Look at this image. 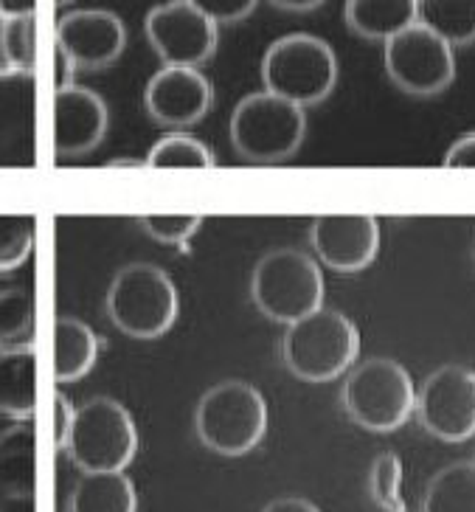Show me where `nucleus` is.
<instances>
[{"instance_id": "obj_1", "label": "nucleus", "mask_w": 475, "mask_h": 512, "mask_svg": "<svg viewBox=\"0 0 475 512\" xmlns=\"http://www.w3.org/2000/svg\"><path fill=\"white\" fill-rule=\"evenodd\" d=\"M360 355V332L341 310L318 307L287 324L282 338V361L287 372L304 383H332L355 366Z\"/></svg>"}, {"instance_id": "obj_2", "label": "nucleus", "mask_w": 475, "mask_h": 512, "mask_svg": "<svg viewBox=\"0 0 475 512\" xmlns=\"http://www.w3.org/2000/svg\"><path fill=\"white\" fill-rule=\"evenodd\" d=\"M200 445L220 456H245L268 434L265 394L245 380H223L211 386L194 411Z\"/></svg>"}, {"instance_id": "obj_3", "label": "nucleus", "mask_w": 475, "mask_h": 512, "mask_svg": "<svg viewBox=\"0 0 475 512\" xmlns=\"http://www.w3.org/2000/svg\"><path fill=\"white\" fill-rule=\"evenodd\" d=\"M180 310L178 287L172 276L152 265H124L107 290V318L135 341H155L175 327Z\"/></svg>"}, {"instance_id": "obj_4", "label": "nucleus", "mask_w": 475, "mask_h": 512, "mask_svg": "<svg viewBox=\"0 0 475 512\" xmlns=\"http://www.w3.org/2000/svg\"><path fill=\"white\" fill-rule=\"evenodd\" d=\"M341 403L355 425L374 434H391L411 420L416 386L400 361L369 358L346 372Z\"/></svg>"}, {"instance_id": "obj_5", "label": "nucleus", "mask_w": 475, "mask_h": 512, "mask_svg": "<svg viewBox=\"0 0 475 512\" xmlns=\"http://www.w3.org/2000/svg\"><path fill=\"white\" fill-rule=\"evenodd\" d=\"M338 57L327 40L315 34H284L265 51L262 82L265 91L301 107L321 105L338 85Z\"/></svg>"}, {"instance_id": "obj_6", "label": "nucleus", "mask_w": 475, "mask_h": 512, "mask_svg": "<svg viewBox=\"0 0 475 512\" xmlns=\"http://www.w3.org/2000/svg\"><path fill=\"white\" fill-rule=\"evenodd\" d=\"M231 144L251 164H282L293 158L307 136V113L270 91L245 96L228 124Z\"/></svg>"}, {"instance_id": "obj_7", "label": "nucleus", "mask_w": 475, "mask_h": 512, "mask_svg": "<svg viewBox=\"0 0 475 512\" xmlns=\"http://www.w3.org/2000/svg\"><path fill=\"white\" fill-rule=\"evenodd\" d=\"M324 273L318 259L298 248H276L265 254L251 276V296L259 313L279 324H293L324 307Z\"/></svg>"}, {"instance_id": "obj_8", "label": "nucleus", "mask_w": 475, "mask_h": 512, "mask_svg": "<svg viewBox=\"0 0 475 512\" xmlns=\"http://www.w3.org/2000/svg\"><path fill=\"white\" fill-rule=\"evenodd\" d=\"M65 451L82 473L127 470L138 453L133 414L113 397H93L76 408Z\"/></svg>"}, {"instance_id": "obj_9", "label": "nucleus", "mask_w": 475, "mask_h": 512, "mask_svg": "<svg viewBox=\"0 0 475 512\" xmlns=\"http://www.w3.org/2000/svg\"><path fill=\"white\" fill-rule=\"evenodd\" d=\"M388 79L408 96H439L456 79L453 46L422 23H411L383 43Z\"/></svg>"}, {"instance_id": "obj_10", "label": "nucleus", "mask_w": 475, "mask_h": 512, "mask_svg": "<svg viewBox=\"0 0 475 512\" xmlns=\"http://www.w3.org/2000/svg\"><path fill=\"white\" fill-rule=\"evenodd\" d=\"M149 46L164 65H206L220 40V26L203 15L192 0H166L149 9L144 20Z\"/></svg>"}, {"instance_id": "obj_11", "label": "nucleus", "mask_w": 475, "mask_h": 512, "mask_svg": "<svg viewBox=\"0 0 475 512\" xmlns=\"http://www.w3.org/2000/svg\"><path fill=\"white\" fill-rule=\"evenodd\" d=\"M414 414L431 437L467 442L475 434V372L447 363L425 377Z\"/></svg>"}, {"instance_id": "obj_12", "label": "nucleus", "mask_w": 475, "mask_h": 512, "mask_svg": "<svg viewBox=\"0 0 475 512\" xmlns=\"http://www.w3.org/2000/svg\"><path fill=\"white\" fill-rule=\"evenodd\" d=\"M315 259L338 273H360L380 254V223L372 214H324L310 228Z\"/></svg>"}, {"instance_id": "obj_13", "label": "nucleus", "mask_w": 475, "mask_h": 512, "mask_svg": "<svg viewBox=\"0 0 475 512\" xmlns=\"http://www.w3.org/2000/svg\"><path fill=\"white\" fill-rule=\"evenodd\" d=\"M144 107L161 127L183 130L206 119L214 107V85L200 68L164 65L147 82Z\"/></svg>"}, {"instance_id": "obj_14", "label": "nucleus", "mask_w": 475, "mask_h": 512, "mask_svg": "<svg viewBox=\"0 0 475 512\" xmlns=\"http://www.w3.org/2000/svg\"><path fill=\"white\" fill-rule=\"evenodd\" d=\"M54 43L68 54L76 71H99L119 60L127 48V26L107 9H76L60 17Z\"/></svg>"}, {"instance_id": "obj_15", "label": "nucleus", "mask_w": 475, "mask_h": 512, "mask_svg": "<svg viewBox=\"0 0 475 512\" xmlns=\"http://www.w3.org/2000/svg\"><path fill=\"white\" fill-rule=\"evenodd\" d=\"M107 105L96 91L68 85L54 91V150L60 158H82L107 136Z\"/></svg>"}, {"instance_id": "obj_16", "label": "nucleus", "mask_w": 475, "mask_h": 512, "mask_svg": "<svg viewBox=\"0 0 475 512\" xmlns=\"http://www.w3.org/2000/svg\"><path fill=\"white\" fill-rule=\"evenodd\" d=\"M34 501V431L29 422H12L0 431V504Z\"/></svg>"}, {"instance_id": "obj_17", "label": "nucleus", "mask_w": 475, "mask_h": 512, "mask_svg": "<svg viewBox=\"0 0 475 512\" xmlns=\"http://www.w3.org/2000/svg\"><path fill=\"white\" fill-rule=\"evenodd\" d=\"M37 408V355L34 347L0 349V417L29 422Z\"/></svg>"}, {"instance_id": "obj_18", "label": "nucleus", "mask_w": 475, "mask_h": 512, "mask_svg": "<svg viewBox=\"0 0 475 512\" xmlns=\"http://www.w3.org/2000/svg\"><path fill=\"white\" fill-rule=\"evenodd\" d=\"M68 512H138V493L124 470L82 473L76 482Z\"/></svg>"}, {"instance_id": "obj_19", "label": "nucleus", "mask_w": 475, "mask_h": 512, "mask_svg": "<svg viewBox=\"0 0 475 512\" xmlns=\"http://www.w3.org/2000/svg\"><path fill=\"white\" fill-rule=\"evenodd\" d=\"M99 358V338L85 321L74 316L57 318L54 324V380L76 383L88 375Z\"/></svg>"}, {"instance_id": "obj_20", "label": "nucleus", "mask_w": 475, "mask_h": 512, "mask_svg": "<svg viewBox=\"0 0 475 512\" xmlns=\"http://www.w3.org/2000/svg\"><path fill=\"white\" fill-rule=\"evenodd\" d=\"M343 17L357 37L386 43L388 37L416 23V0H346Z\"/></svg>"}, {"instance_id": "obj_21", "label": "nucleus", "mask_w": 475, "mask_h": 512, "mask_svg": "<svg viewBox=\"0 0 475 512\" xmlns=\"http://www.w3.org/2000/svg\"><path fill=\"white\" fill-rule=\"evenodd\" d=\"M416 23L453 48L470 46L475 43V0H416Z\"/></svg>"}, {"instance_id": "obj_22", "label": "nucleus", "mask_w": 475, "mask_h": 512, "mask_svg": "<svg viewBox=\"0 0 475 512\" xmlns=\"http://www.w3.org/2000/svg\"><path fill=\"white\" fill-rule=\"evenodd\" d=\"M422 512H475V462L442 467L425 490Z\"/></svg>"}, {"instance_id": "obj_23", "label": "nucleus", "mask_w": 475, "mask_h": 512, "mask_svg": "<svg viewBox=\"0 0 475 512\" xmlns=\"http://www.w3.org/2000/svg\"><path fill=\"white\" fill-rule=\"evenodd\" d=\"M34 347V296L26 287L0 290V349Z\"/></svg>"}, {"instance_id": "obj_24", "label": "nucleus", "mask_w": 475, "mask_h": 512, "mask_svg": "<svg viewBox=\"0 0 475 512\" xmlns=\"http://www.w3.org/2000/svg\"><path fill=\"white\" fill-rule=\"evenodd\" d=\"M147 166L152 169H211L217 166L214 150L189 133H169L158 138L147 152Z\"/></svg>"}, {"instance_id": "obj_25", "label": "nucleus", "mask_w": 475, "mask_h": 512, "mask_svg": "<svg viewBox=\"0 0 475 512\" xmlns=\"http://www.w3.org/2000/svg\"><path fill=\"white\" fill-rule=\"evenodd\" d=\"M3 46L15 76L37 71V15L34 9L3 12Z\"/></svg>"}, {"instance_id": "obj_26", "label": "nucleus", "mask_w": 475, "mask_h": 512, "mask_svg": "<svg viewBox=\"0 0 475 512\" xmlns=\"http://www.w3.org/2000/svg\"><path fill=\"white\" fill-rule=\"evenodd\" d=\"M369 496L383 512H405L402 498V462L397 453H380L374 456L369 470Z\"/></svg>"}, {"instance_id": "obj_27", "label": "nucleus", "mask_w": 475, "mask_h": 512, "mask_svg": "<svg viewBox=\"0 0 475 512\" xmlns=\"http://www.w3.org/2000/svg\"><path fill=\"white\" fill-rule=\"evenodd\" d=\"M34 248L31 217H0V273L17 271Z\"/></svg>"}, {"instance_id": "obj_28", "label": "nucleus", "mask_w": 475, "mask_h": 512, "mask_svg": "<svg viewBox=\"0 0 475 512\" xmlns=\"http://www.w3.org/2000/svg\"><path fill=\"white\" fill-rule=\"evenodd\" d=\"M138 226L161 245L186 248L194 234L203 228V217L200 214H147V217H138Z\"/></svg>"}, {"instance_id": "obj_29", "label": "nucleus", "mask_w": 475, "mask_h": 512, "mask_svg": "<svg viewBox=\"0 0 475 512\" xmlns=\"http://www.w3.org/2000/svg\"><path fill=\"white\" fill-rule=\"evenodd\" d=\"M192 3L203 15H208L220 26V23H239V20H245L256 9L259 0H192Z\"/></svg>"}, {"instance_id": "obj_30", "label": "nucleus", "mask_w": 475, "mask_h": 512, "mask_svg": "<svg viewBox=\"0 0 475 512\" xmlns=\"http://www.w3.org/2000/svg\"><path fill=\"white\" fill-rule=\"evenodd\" d=\"M74 417V403H71L65 394H57V397H54V448H57V451H65L68 437H71V428H74Z\"/></svg>"}, {"instance_id": "obj_31", "label": "nucleus", "mask_w": 475, "mask_h": 512, "mask_svg": "<svg viewBox=\"0 0 475 512\" xmlns=\"http://www.w3.org/2000/svg\"><path fill=\"white\" fill-rule=\"evenodd\" d=\"M442 164L447 169H475V133L456 138L450 144V150L445 152V161Z\"/></svg>"}, {"instance_id": "obj_32", "label": "nucleus", "mask_w": 475, "mask_h": 512, "mask_svg": "<svg viewBox=\"0 0 475 512\" xmlns=\"http://www.w3.org/2000/svg\"><path fill=\"white\" fill-rule=\"evenodd\" d=\"M74 76H76V65L68 60V54L54 43V91L74 85Z\"/></svg>"}, {"instance_id": "obj_33", "label": "nucleus", "mask_w": 475, "mask_h": 512, "mask_svg": "<svg viewBox=\"0 0 475 512\" xmlns=\"http://www.w3.org/2000/svg\"><path fill=\"white\" fill-rule=\"evenodd\" d=\"M262 512H321L312 501L307 498H298V496H287V498H276V501H270L268 507Z\"/></svg>"}, {"instance_id": "obj_34", "label": "nucleus", "mask_w": 475, "mask_h": 512, "mask_svg": "<svg viewBox=\"0 0 475 512\" xmlns=\"http://www.w3.org/2000/svg\"><path fill=\"white\" fill-rule=\"evenodd\" d=\"M270 3H276L279 9H287V12H310L324 0H270Z\"/></svg>"}, {"instance_id": "obj_35", "label": "nucleus", "mask_w": 475, "mask_h": 512, "mask_svg": "<svg viewBox=\"0 0 475 512\" xmlns=\"http://www.w3.org/2000/svg\"><path fill=\"white\" fill-rule=\"evenodd\" d=\"M0 76H15L9 57H6V46H3V9H0Z\"/></svg>"}, {"instance_id": "obj_36", "label": "nucleus", "mask_w": 475, "mask_h": 512, "mask_svg": "<svg viewBox=\"0 0 475 512\" xmlns=\"http://www.w3.org/2000/svg\"><path fill=\"white\" fill-rule=\"evenodd\" d=\"M110 169H141V166H147V161H141V158H113V161H107Z\"/></svg>"}, {"instance_id": "obj_37", "label": "nucleus", "mask_w": 475, "mask_h": 512, "mask_svg": "<svg viewBox=\"0 0 475 512\" xmlns=\"http://www.w3.org/2000/svg\"><path fill=\"white\" fill-rule=\"evenodd\" d=\"M54 3H57V6H68L71 0H54Z\"/></svg>"}]
</instances>
